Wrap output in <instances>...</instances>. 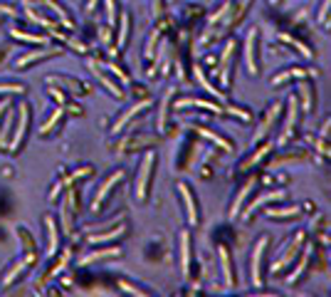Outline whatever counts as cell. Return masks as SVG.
I'll return each mask as SVG.
<instances>
[{
  "instance_id": "cell-1",
  "label": "cell",
  "mask_w": 331,
  "mask_h": 297,
  "mask_svg": "<svg viewBox=\"0 0 331 297\" xmlns=\"http://www.w3.org/2000/svg\"><path fill=\"white\" fill-rule=\"evenodd\" d=\"M153 164H156V156L153 151H149L141 161V169H139V176H136V198L139 201H146L149 196V183H151V174H153Z\"/></svg>"
},
{
  "instance_id": "cell-2",
  "label": "cell",
  "mask_w": 331,
  "mask_h": 297,
  "mask_svg": "<svg viewBox=\"0 0 331 297\" xmlns=\"http://www.w3.org/2000/svg\"><path fill=\"white\" fill-rule=\"evenodd\" d=\"M301 243H304V233H297V236L292 238V243H289V245H287V250H284V253H282V255H279V258H277V263H274V265H272V272H282V270H284V267L289 265V263H292V260H294V258H297V253H299V248H301Z\"/></svg>"
},
{
  "instance_id": "cell-3",
  "label": "cell",
  "mask_w": 331,
  "mask_h": 297,
  "mask_svg": "<svg viewBox=\"0 0 331 297\" xmlns=\"http://www.w3.org/2000/svg\"><path fill=\"white\" fill-rule=\"evenodd\" d=\"M267 243H270L267 236L260 238V240L255 243V250H252V282H255V287L262 285V253H265Z\"/></svg>"
},
{
  "instance_id": "cell-4",
  "label": "cell",
  "mask_w": 331,
  "mask_h": 297,
  "mask_svg": "<svg viewBox=\"0 0 331 297\" xmlns=\"http://www.w3.org/2000/svg\"><path fill=\"white\" fill-rule=\"evenodd\" d=\"M178 193H181L183 203H185L188 223H190V226H198V220H200V213H198V203H195V198H193V191H190V186H188V183H178Z\"/></svg>"
},
{
  "instance_id": "cell-5",
  "label": "cell",
  "mask_w": 331,
  "mask_h": 297,
  "mask_svg": "<svg viewBox=\"0 0 331 297\" xmlns=\"http://www.w3.org/2000/svg\"><path fill=\"white\" fill-rule=\"evenodd\" d=\"M121 178H124V171H117V174H112V176L101 183V188L96 191V196H94V201H91V210H94V213H99V210H101V203L106 201V196L112 193V188L119 183Z\"/></svg>"
},
{
  "instance_id": "cell-6",
  "label": "cell",
  "mask_w": 331,
  "mask_h": 297,
  "mask_svg": "<svg viewBox=\"0 0 331 297\" xmlns=\"http://www.w3.org/2000/svg\"><path fill=\"white\" fill-rule=\"evenodd\" d=\"M28 124H30V107H28V104H20V121H18L15 136H13V141H10L8 151H18V146H20V144H23V139H25Z\"/></svg>"
},
{
  "instance_id": "cell-7",
  "label": "cell",
  "mask_w": 331,
  "mask_h": 297,
  "mask_svg": "<svg viewBox=\"0 0 331 297\" xmlns=\"http://www.w3.org/2000/svg\"><path fill=\"white\" fill-rule=\"evenodd\" d=\"M149 107H151V99H141V102H136L134 107H129V109H126V112H124V114L117 119V124H114V129H112V131H114V134L124 131V126H126L131 119L136 117V114H141L144 109H149Z\"/></svg>"
},
{
  "instance_id": "cell-8",
  "label": "cell",
  "mask_w": 331,
  "mask_h": 297,
  "mask_svg": "<svg viewBox=\"0 0 331 297\" xmlns=\"http://www.w3.org/2000/svg\"><path fill=\"white\" fill-rule=\"evenodd\" d=\"M255 42H257V28H252L247 32V42H245V59H247V72L250 75H257V50H255Z\"/></svg>"
},
{
  "instance_id": "cell-9",
  "label": "cell",
  "mask_w": 331,
  "mask_h": 297,
  "mask_svg": "<svg viewBox=\"0 0 331 297\" xmlns=\"http://www.w3.org/2000/svg\"><path fill=\"white\" fill-rule=\"evenodd\" d=\"M233 52H235V40H230V42H228V47H225V52H223V62H220V82H223V87H228V85H230Z\"/></svg>"
},
{
  "instance_id": "cell-10",
  "label": "cell",
  "mask_w": 331,
  "mask_h": 297,
  "mask_svg": "<svg viewBox=\"0 0 331 297\" xmlns=\"http://www.w3.org/2000/svg\"><path fill=\"white\" fill-rule=\"evenodd\" d=\"M279 109H282V104H272L270 109H267V117L262 119L260 129L255 131V141H262V139H265V136L272 131V124H274V119L279 117Z\"/></svg>"
},
{
  "instance_id": "cell-11",
  "label": "cell",
  "mask_w": 331,
  "mask_h": 297,
  "mask_svg": "<svg viewBox=\"0 0 331 297\" xmlns=\"http://www.w3.org/2000/svg\"><path fill=\"white\" fill-rule=\"evenodd\" d=\"M89 69H91V75H94V77H96V80H99V82H101L104 87L109 89V92H112L114 97H119V99L124 97V92L119 89V85H114V82H112V80H109V77L104 75V69L99 67V62H96V59H89Z\"/></svg>"
},
{
  "instance_id": "cell-12",
  "label": "cell",
  "mask_w": 331,
  "mask_h": 297,
  "mask_svg": "<svg viewBox=\"0 0 331 297\" xmlns=\"http://www.w3.org/2000/svg\"><path fill=\"white\" fill-rule=\"evenodd\" d=\"M311 75H316V72H314V69L289 67V69H284V72L274 75V77H272V85H282V82H287V80H306V77H311Z\"/></svg>"
},
{
  "instance_id": "cell-13",
  "label": "cell",
  "mask_w": 331,
  "mask_h": 297,
  "mask_svg": "<svg viewBox=\"0 0 331 297\" xmlns=\"http://www.w3.org/2000/svg\"><path fill=\"white\" fill-rule=\"evenodd\" d=\"M297 97H289V112H287V121H284V126H282V136H279V141L284 144L289 136H292V126H294V121H297Z\"/></svg>"
},
{
  "instance_id": "cell-14",
  "label": "cell",
  "mask_w": 331,
  "mask_h": 297,
  "mask_svg": "<svg viewBox=\"0 0 331 297\" xmlns=\"http://www.w3.org/2000/svg\"><path fill=\"white\" fill-rule=\"evenodd\" d=\"M181 272L183 277L190 275V233L188 231L181 233Z\"/></svg>"
},
{
  "instance_id": "cell-15",
  "label": "cell",
  "mask_w": 331,
  "mask_h": 297,
  "mask_svg": "<svg viewBox=\"0 0 331 297\" xmlns=\"http://www.w3.org/2000/svg\"><path fill=\"white\" fill-rule=\"evenodd\" d=\"M52 55H60V50H57V47H45V50H40V52H28L25 57L18 59V69H23V67H30L32 62H40V59L52 57Z\"/></svg>"
},
{
  "instance_id": "cell-16",
  "label": "cell",
  "mask_w": 331,
  "mask_h": 297,
  "mask_svg": "<svg viewBox=\"0 0 331 297\" xmlns=\"http://www.w3.org/2000/svg\"><path fill=\"white\" fill-rule=\"evenodd\" d=\"M297 89H299V97H301V109H304V114H309L314 109V87L306 80H299Z\"/></svg>"
},
{
  "instance_id": "cell-17",
  "label": "cell",
  "mask_w": 331,
  "mask_h": 297,
  "mask_svg": "<svg viewBox=\"0 0 331 297\" xmlns=\"http://www.w3.org/2000/svg\"><path fill=\"white\" fill-rule=\"evenodd\" d=\"M277 198H284V191H272V193H265V196H260L252 206L245 210V215H242V220H250L252 218V213H257L260 206H265V203H270V201H277Z\"/></svg>"
},
{
  "instance_id": "cell-18",
  "label": "cell",
  "mask_w": 331,
  "mask_h": 297,
  "mask_svg": "<svg viewBox=\"0 0 331 297\" xmlns=\"http://www.w3.org/2000/svg\"><path fill=\"white\" fill-rule=\"evenodd\" d=\"M220 263H223L225 285L233 287V285H235V272H233V263H230V250H228V245H220Z\"/></svg>"
},
{
  "instance_id": "cell-19",
  "label": "cell",
  "mask_w": 331,
  "mask_h": 297,
  "mask_svg": "<svg viewBox=\"0 0 331 297\" xmlns=\"http://www.w3.org/2000/svg\"><path fill=\"white\" fill-rule=\"evenodd\" d=\"M183 107H203V109L215 112V114H223V112H225L220 104H212V102H205V99H181V102L176 104V109H183Z\"/></svg>"
},
{
  "instance_id": "cell-20",
  "label": "cell",
  "mask_w": 331,
  "mask_h": 297,
  "mask_svg": "<svg viewBox=\"0 0 331 297\" xmlns=\"http://www.w3.org/2000/svg\"><path fill=\"white\" fill-rule=\"evenodd\" d=\"M124 233H126V226L121 223V226H117L114 231H106V233H91L87 240H89L91 245H94V243H109V240H117V238H121Z\"/></svg>"
},
{
  "instance_id": "cell-21",
  "label": "cell",
  "mask_w": 331,
  "mask_h": 297,
  "mask_svg": "<svg viewBox=\"0 0 331 297\" xmlns=\"http://www.w3.org/2000/svg\"><path fill=\"white\" fill-rule=\"evenodd\" d=\"M117 255H121L119 248H101V250H94L89 255H84L79 263H82V265H89V263H96V260H101V258H117Z\"/></svg>"
},
{
  "instance_id": "cell-22",
  "label": "cell",
  "mask_w": 331,
  "mask_h": 297,
  "mask_svg": "<svg viewBox=\"0 0 331 297\" xmlns=\"http://www.w3.org/2000/svg\"><path fill=\"white\" fill-rule=\"evenodd\" d=\"M50 82H52V85H60V87H67V92H72V94H82V92H87L82 82H77V80H72V77H57V75H52Z\"/></svg>"
},
{
  "instance_id": "cell-23",
  "label": "cell",
  "mask_w": 331,
  "mask_h": 297,
  "mask_svg": "<svg viewBox=\"0 0 331 297\" xmlns=\"http://www.w3.org/2000/svg\"><path fill=\"white\" fill-rule=\"evenodd\" d=\"M252 188H255V178H250L245 186L240 188V193H238V198L233 201V208H230V218H238V213H240V208H242V201L252 193Z\"/></svg>"
},
{
  "instance_id": "cell-24",
  "label": "cell",
  "mask_w": 331,
  "mask_h": 297,
  "mask_svg": "<svg viewBox=\"0 0 331 297\" xmlns=\"http://www.w3.org/2000/svg\"><path fill=\"white\" fill-rule=\"evenodd\" d=\"M72 203H74V193L69 191V196H67V201L62 203V226H64V233H72Z\"/></svg>"
},
{
  "instance_id": "cell-25",
  "label": "cell",
  "mask_w": 331,
  "mask_h": 297,
  "mask_svg": "<svg viewBox=\"0 0 331 297\" xmlns=\"http://www.w3.org/2000/svg\"><path fill=\"white\" fill-rule=\"evenodd\" d=\"M25 13H28V18H30L32 23H37V25H42V28H47V30H50V32H52V35H60V30H55V23H50L47 18H42V15H40L37 10H32L30 5L25 8ZM60 37H62V35H60ZM62 40H64V37H62Z\"/></svg>"
},
{
  "instance_id": "cell-26",
  "label": "cell",
  "mask_w": 331,
  "mask_h": 297,
  "mask_svg": "<svg viewBox=\"0 0 331 297\" xmlns=\"http://www.w3.org/2000/svg\"><path fill=\"white\" fill-rule=\"evenodd\" d=\"M301 213L299 206H289V208H267L270 218H297Z\"/></svg>"
},
{
  "instance_id": "cell-27",
  "label": "cell",
  "mask_w": 331,
  "mask_h": 297,
  "mask_svg": "<svg viewBox=\"0 0 331 297\" xmlns=\"http://www.w3.org/2000/svg\"><path fill=\"white\" fill-rule=\"evenodd\" d=\"M45 5H47V8H52V13H55V15L60 18V20L64 23V25H67V28H72V18L67 15V10L62 8L60 3H55V0H45Z\"/></svg>"
},
{
  "instance_id": "cell-28",
  "label": "cell",
  "mask_w": 331,
  "mask_h": 297,
  "mask_svg": "<svg viewBox=\"0 0 331 297\" xmlns=\"http://www.w3.org/2000/svg\"><path fill=\"white\" fill-rule=\"evenodd\" d=\"M270 151H272V146H270V144H265V146H260V151H257L255 156H250L247 161H242V166H240V169H242V171H247L250 166H255V164H260V161H262V156H267Z\"/></svg>"
},
{
  "instance_id": "cell-29",
  "label": "cell",
  "mask_w": 331,
  "mask_h": 297,
  "mask_svg": "<svg viewBox=\"0 0 331 297\" xmlns=\"http://www.w3.org/2000/svg\"><path fill=\"white\" fill-rule=\"evenodd\" d=\"M45 223H47V236H50V248H47V253L55 255V253H57V226H55L52 218H47Z\"/></svg>"
},
{
  "instance_id": "cell-30",
  "label": "cell",
  "mask_w": 331,
  "mask_h": 297,
  "mask_svg": "<svg viewBox=\"0 0 331 297\" xmlns=\"http://www.w3.org/2000/svg\"><path fill=\"white\" fill-rule=\"evenodd\" d=\"M62 114H64V109H62V104H60V107L52 112V117H50L47 121H45V124H42V126H40V134H50V131H52V126H55V124H57V121L62 119Z\"/></svg>"
},
{
  "instance_id": "cell-31",
  "label": "cell",
  "mask_w": 331,
  "mask_h": 297,
  "mask_svg": "<svg viewBox=\"0 0 331 297\" xmlns=\"http://www.w3.org/2000/svg\"><path fill=\"white\" fill-rule=\"evenodd\" d=\"M10 35H13L15 40L32 42V45H40V42H45V37H42V35H30V32H20V30H10Z\"/></svg>"
},
{
  "instance_id": "cell-32",
  "label": "cell",
  "mask_w": 331,
  "mask_h": 297,
  "mask_svg": "<svg viewBox=\"0 0 331 297\" xmlns=\"http://www.w3.org/2000/svg\"><path fill=\"white\" fill-rule=\"evenodd\" d=\"M309 258H311V245H306V250H304V258L299 260V267H297V270H294V272L289 275V282H294V280L299 277L301 272L306 270V265H309Z\"/></svg>"
},
{
  "instance_id": "cell-33",
  "label": "cell",
  "mask_w": 331,
  "mask_h": 297,
  "mask_svg": "<svg viewBox=\"0 0 331 297\" xmlns=\"http://www.w3.org/2000/svg\"><path fill=\"white\" fill-rule=\"evenodd\" d=\"M28 265H30L28 260H20L18 265H15V267H13V270H10V272H8V275H5V280H3V285H5V287H8V285H13V280H15L18 275H23V270H25V267H28Z\"/></svg>"
},
{
  "instance_id": "cell-34",
  "label": "cell",
  "mask_w": 331,
  "mask_h": 297,
  "mask_svg": "<svg viewBox=\"0 0 331 297\" xmlns=\"http://www.w3.org/2000/svg\"><path fill=\"white\" fill-rule=\"evenodd\" d=\"M171 97H173V89H168V94L163 97V109H161V114H158V129H161V131L166 129V114H168V102H171Z\"/></svg>"
},
{
  "instance_id": "cell-35",
  "label": "cell",
  "mask_w": 331,
  "mask_h": 297,
  "mask_svg": "<svg viewBox=\"0 0 331 297\" xmlns=\"http://www.w3.org/2000/svg\"><path fill=\"white\" fill-rule=\"evenodd\" d=\"M126 37H129V15H126V13H124V15H121V30H119V37H117V45H124V42H126Z\"/></svg>"
},
{
  "instance_id": "cell-36",
  "label": "cell",
  "mask_w": 331,
  "mask_h": 297,
  "mask_svg": "<svg viewBox=\"0 0 331 297\" xmlns=\"http://www.w3.org/2000/svg\"><path fill=\"white\" fill-rule=\"evenodd\" d=\"M119 285H121V290H126V292H131L134 297H151L149 292H144V290H139L136 285H131V282H126V280H119Z\"/></svg>"
},
{
  "instance_id": "cell-37",
  "label": "cell",
  "mask_w": 331,
  "mask_h": 297,
  "mask_svg": "<svg viewBox=\"0 0 331 297\" xmlns=\"http://www.w3.org/2000/svg\"><path fill=\"white\" fill-rule=\"evenodd\" d=\"M106 69H109L112 75H117V77H119V80H121V82H124V85H129V75H126V72L121 69L119 64H114V62H106Z\"/></svg>"
},
{
  "instance_id": "cell-38",
  "label": "cell",
  "mask_w": 331,
  "mask_h": 297,
  "mask_svg": "<svg viewBox=\"0 0 331 297\" xmlns=\"http://www.w3.org/2000/svg\"><path fill=\"white\" fill-rule=\"evenodd\" d=\"M23 85H0V94H23Z\"/></svg>"
},
{
  "instance_id": "cell-39",
  "label": "cell",
  "mask_w": 331,
  "mask_h": 297,
  "mask_svg": "<svg viewBox=\"0 0 331 297\" xmlns=\"http://www.w3.org/2000/svg\"><path fill=\"white\" fill-rule=\"evenodd\" d=\"M106 15H109V23L114 25V20H117V10H114V0H106Z\"/></svg>"
},
{
  "instance_id": "cell-40",
  "label": "cell",
  "mask_w": 331,
  "mask_h": 297,
  "mask_svg": "<svg viewBox=\"0 0 331 297\" xmlns=\"http://www.w3.org/2000/svg\"><path fill=\"white\" fill-rule=\"evenodd\" d=\"M47 92H50V94H52V97H55V99H57L60 104H64V92H62V89H57V87H50V89H47Z\"/></svg>"
},
{
  "instance_id": "cell-41",
  "label": "cell",
  "mask_w": 331,
  "mask_h": 297,
  "mask_svg": "<svg viewBox=\"0 0 331 297\" xmlns=\"http://www.w3.org/2000/svg\"><path fill=\"white\" fill-rule=\"evenodd\" d=\"M329 8H331V0H324V3H321V10H319V20H324V18L329 15Z\"/></svg>"
},
{
  "instance_id": "cell-42",
  "label": "cell",
  "mask_w": 331,
  "mask_h": 297,
  "mask_svg": "<svg viewBox=\"0 0 331 297\" xmlns=\"http://www.w3.org/2000/svg\"><path fill=\"white\" fill-rule=\"evenodd\" d=\"M314 146L319 148L321 154H326V156H331V146L326 144V141H314Z\"/></svg>"
},
{
  "instance_id": "cell-43",
  "label": "cell",
  "mask_w": 331,
  "mask_h": 297,
  "mask_svg": "<svg viewBox=\"0 0 331 297\" xmlns=\"http://www.w3.org/2000/svg\"><path fill=\"white\" fill-rule=\"evenodd\" d=\"M0 13H5V15H18V10H15L13 5H0Z\"/></svg>"
},
{
  "instance_id": "cell-44",
  "label": "cell",
  "mask_w": 331,
  "mask_h": 297,
  "mask_svg": "<svg viewBox=\"0 0 331 297\" xmlns=\"http://www.w3.org/2000/svg\"><path fill=\"white\" fill-rule=\"evenodd\" d=\"M329 131H331V119H329V121H326V126L321 129V136H329Z\"/></svg>"
},
{
  "instance_id": "cell-45",
  "label": "cell",
  "mask_w": 331,
  "mask_h": 297,
  "mask_svg": "<svg viewBox=\"0 0 331 297\" xmlns=\"http://www.w3.org/2000/svg\"><path fill=\"white\" fill-rule=\"evenodd\" d=\"M5 109H10V102H3V104H0V117L5 114Z\"/></svg>"
},
{
  "instance_id": "cell-46",
  "label": "cell",
  "mask_w": 331,
  "mask_h": 297,
  "mask_svg": "<svg viewBox=\"0 0 331 297\" xmlns=\"http://www.w3.org/2000/svg\"><path fill=\"white\" fill-rule=\"evenodd\" d=\"M94 5H96V0H89V5H87V8H89V10H94Z\"/></svg>"
},
{
  "instance_id": "cell-47",
  "label": "cell",
  "mask_w": 331,
  "mask_h": 297,
  "mask_svg": "<svg viewBox=\"0 0 331 297\" xmlns=\"http://www.w3.org/2000/svg\"><path fill=\"white\" fill-rule=\"evenodd\" d=\"M50 297H60V295H57V292H55V290H52V292H50Z\"/></svg>"
}]
</instances>
